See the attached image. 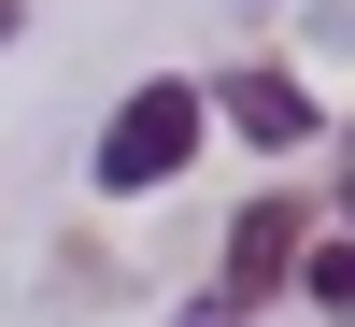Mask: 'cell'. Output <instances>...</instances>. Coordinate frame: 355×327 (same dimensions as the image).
<instances>
[{
	"label": "cell",
	"mask_w": 355,
	"mask_h": 327,
	"mask_svg": "<svg viewBox=\"0 0 355 327\" xmlns=\"http://www.w3.org/2000/svg\"><path fill=\"white\" fill-rule=\"evenodd\" d=\"M185 157H199V85H142V100H114V128H100V185H114V199L171 185Z\"/></svg>",
	"instance_id": "6da1fadb"
},
{
	"label": "cell",
	"mask_w": 355,
	"mask_h": 327,
	"mask_svg": "<svg viewBox=\"0 0 355 327\" xmlns=\"http://www.w3.org/2000/svg\"><path fill=\"white\" fill-rule=\"evenodd\" d=\"M199 114H227L242 142H313V128H327V114H313V85H284L270 57H256V72H227V85H214Z\"/></svg>",
	"instance_id": "7a4b0ae2"
},
{
	"label": "cell",
	"mask_w": 355,
	"mask_h": 327,
	"mask_svg": "<svg viewBox=\"0 0 355 327\" xmlns=\"http://www.w3.org/2000/svg\"><path fill=\"white\" fill-rule=\"evenodd\" d=\"M284 271H299V199H256L227 228V299H284Z\"/></svg>",
	"instance_id": "3957f363"
},
{
	"label": "cell",
	"mask_w": 355,
	"mask_h": 327,
	"mask_svg": "<svg viewBox=\"0 0 355 327\" xmlns=\"http://www.w3.org/2000/svg\"><path fill=\"white\" fill-rule=\"evenodd\" d=\"M299 299H313V313H355V242H313V256H299Z\"/></svg>",
	"instance_id": "277c9868"
},
{
	"label": "cell",
	"mask_w": 355,
	"mask_h": 327,
	"mask_svg": "<svg viewBox=\"0 0 355 327\" xmlns=\"http://www.w3.org/2000/svg\"><path fill=\"white\" fill-rule=\"evenodd\" d=\"M0 43H15V0H0Z\"/></svg>",
	"instance_id": "5b68a950"
}]
</instances>
